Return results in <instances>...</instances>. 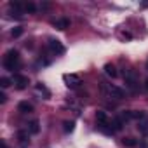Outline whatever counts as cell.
Segmentation results:
<instances>
[{
  "instance_id": "cell-20",
  "label": "cell",
  "mask_w": 148,
  "mask_h": 148,
  "mask_svg": "<svg viewBox=\"0 0 148 148\" xmlns=\"http://www.w3.org/2000/svg\"><path fill=\"white\" fill-rule=\"evenodd\" d=\"M5 101H7V96L4 92H0V103H5Z\"/></svg>"
},
{
  "instance_id": "cell-15",
  "label": "cell",
  "mask_w": 148,
  "mask_h": 148,
  "mask_svg": "<svg viewBox=\"0 0 148 148\" xmlns=\"http://www.w3.org/2000/svg\"><path fill=\"white\" fill-rule=\"evenodd\" d=\"M28 132H30L28 129H26V131H19V132H18V138H19V141H21V143H26V141H28Z\"/></svg>"
},
{
  "instance_id": "cell-3",
  "label": "cell",
  "mask_w": 148,
  "mask_h": 148,
  "mask_svg": "<svg viewBox=\"0 0 148 148\" xmlns=\"http://www.w3.org/2000/svg\"><path fill=\"white\" fill-rule=\"evenodd\" d=\"M103 84V89L112 96V98H115V99H122L124 98V91L122 89H119V87H115V86H112V84H105V82H101Z\"/></svg>"
},
{
  "instance_id": "cell-6",
  "label": "cell",
  "mask_w": 148,
  "mask_h": 148,
  "mask_svg": "<svg viewBox=\"0 0 148 148\" xmlns=\"http://www.w3.org/2000/svg\"><path fill=\"white\" fill-rule=\"evenodd\" d=\"M125 86L131 89V91H136L138 89V80H136V75L132 71H127L125 73Z\"/></svg>"
},
{
  "instance_id": "cell-16",
  "label": "cell",
  "mask_w": 148,
  "mask_h": 148,
  "mask_svg": "<svg viewBox=\"0 0 148 148\" xmlns=\"http://www.w3.org/2000/svg\"><path fill=\"white\" fill-rule=\"evenodd\" d=\"M11 79H7V77H2V79H0V87H2V89H5V87H9L11 86Z\"/></svg>"
},
{
  "instance_id": "cell-10",
  "label": "cell",
  "mask_w": 148,
  "mask_h": 148,
  "mask_svg": "<svg viewBox=\"0 0 148 148\" xmlns=\"http://www.w3.org/2000/svg\"><path fill=\"white\" fill-rule=\"evenodd\" d=\"M105 73H106V75H108L110 79H117V75H119V73H117V68H115L112 63L105 64Z\"/></svg>"
},
{
  "instance_id": "cell-17",
  "label": "cell",
  "mask_w": 148,
  "mask_h": 148,
  "mask_svg": "<svg viewBox=\"0 0 148 148\" xmlns=\"http://www.w3.org/2000/svg\"><path fill=\"white\" fill-rule=\"evenodd\" d=\"M25 11H26V12H35L37 7H35L33 2H26V4H25Z\"/></svg>"
},
{
  "instance_id": "cell-7",
  "label": "cell",
  "mask_w": 148,
  "mask_h": 148,
  "mask_svg": "<svg viewBox=\"0 0 148 148\" xmlns=\"http://www.w3.org/2000/svg\"><path fill=\"white\" fill-rule=\"evenodd\" d=\"M96 122H98V125H106V124H110V120H108V115L105 113V112H96Z\"/></svg>"
},
{
  "instance_id": "cell-21",
  "label": "cell",
  "mask_w": 148,
  "mask_h": 148,
  "mask_svg": "<svg viewBox=\"0 0 148 148\" xmlns=\"http://www.w3.org/2000/svg\"><path fill=\"white\" fill-rule=\"evenodd\" d=\"M145 86H146V89H148V79H146V82H145Z\"/></svg>"
},
{
  "instance_id": "cell-9",
  "label": "cell",
  "mask_w": 148,
  "mask_h": 148,
  "mask_svg": "<svg viewBox=\"0 0 148 148\" xmlns=\"http://www.w3.org/2000/svg\"><path fill=\"white\" fill-rule=\"evenodd\" d=\"M18 110H19L21 113H32V112H33V105L28 103V101H21V103L18 105Z\"/></svg>"
},
{
  "instance_id": "cell-12",
  "label": "cell",
  "mask_w": 148,
  "mask_h": 148,
  "mask_svg": "<svg viewBox=\"0 0 148 148\" xmlns=\"http://www.w3.org/2000/svg\"><path fill=\"white\" fill-rule=\"evenodd\" d=\"M73 129H75V122L73 120H64L63 122V131L64 132H71Z\"/></svg>"
},
{
  "instance_id": "cell-13",
  "label": "cell",
  "mask_w": 148,
  "mask_h": 148,
  "mask_svg": "<svg viewBox=\"0 0 148 148\" xmlns=\"http://www.w3.org/2000/svg\"><path fill=\"white\" fill-rule=\"evenodd\" d=\"M122 143H124V146H129V148H132V146H136V145H138V141H136L134 138H124V139H122Z\"/></svg>"
},
{
  "instance_id": "cell-2",
  "label": "cell",
  "mask_w": 148,
  "mask_h": 148,
  "mask_svg": "<svg viewBox=\"0 0 148 148\" xmlns=\"http://www.w3.org/2000/svg\"><path fill=\"white\" fill-rule=\"evenodd\" d=\"M63 79H64L66 86L71 87V89H77V87L82 84V79H80L79 75H75V73H66V75H63Z\"/></svg>"
},
{
  "instance_id": "cell-8",
  "label": "cell",
  "mask_w": 148,
  "mask_h": 148,
  "mask_svg": "<svg viewBox=\"0 0 148 148\" xmlns=\"http://www.w3.org/2000/svg\"><path fill=\"white\" fill-rule=\"evenodd\" d=\"M54 26H56L58 30H66V28H70V19H68V18L56 19V21H54Z\"/></svg>"
},
{
  "instance_id": "cell-11",
  "label": "cell",
  "mask_w": 148,
  "mask_h": 148,
  "mask_svg": "<svg viewBox=\"0 0 148 148\" xmlns=\"http://www.w3.org/2000/svg\"><path fill=\"white\" fill-rule=\"evenodd\" d=\"M26 129L30 131V134H38V132H40V122H38V120H32Z\"/></svg>"
},
{
  "instance_id": "cell-1",
  "label": "cell",
  "mask_w": 148,
  "mask_h": 148,
  "mask_svg": "<svg viewBox=\"0 0 148 148\" xmlns=\"http://www.w3.org/2000/svg\"><path fill=\"white\" fill-rule=\"evenodd\" d=\"M19 61H21V58H19V52H18L16 49L7 51L5 56H4V66H5V70L14 71V70L19 66Z\"/></svg>"
},
{
  "instance_id": "cell-14",
  "label": "cell",
  "mask_w": 148,
  "mask_h": 148,
  "mask_svg": "<svg viewBox=\"0 0 148 148\" xmlns=\"http://www.w3.org/2000/svg\"><path fill=\"white\" fill-rule=\"evenodd\" d=\"M21 35H23V28H21V26H16V28L11 30V37H12V38H18V37H21Z\"/></svg>"
},
{
  "instance_id": "cell-5",
  "label": "cell",
  "mask_w": 148,
  "mask_h": 148,
  "mask_svg": "<svg viewBox=\"0 0 148 148\" xmlns=\"http://www.w3.org/2000/svg\"><path fill=\"white\" fill-rule=\"evenodd\" d=\"M14 84H16V87L19 89V91H23V89H26L28 87V84H30V79L26 77V75H14Z\"/></svg>"
},
{
  "instance_id": "cell-4",
  "label": "cell",
  "mask_w": 148,
  "mask_h": 148,
  "mask_svg": "<svg viewBox=\"0 0 148 148\" xmlns=\"http://www.w3.org/2000/svg\"><path fill=\"white\" fill-rule=\"evenodd\" d=\"M47 47H49V51H51L52 54H63V52H64V45H63L58 38H49Z\"/></svg>"
},
{
  "instance_id": "cell-18",
  "label": "cell",
  "mask_w": 148,
  "mask_h": 148,
  "mask_svg": "<svg viewBox=\"0 0 148 148\" xmlns=\"http://www.w3.org/2000/svg\"><path fill=\"white\" fill-rule=\"evenodd\" d=\"M37 89H38L40 92H44V94H45V98H49V96H51V92H49V91L45 89V86H44L42 82H38V84H37Z\"/></svg>"
},
{
  "instance_id": "cell-19",
  "label": "cell",
  "mask_w": 148,
  "mask_h": 148,
  "mask_svg": "<svg viewBox=\"0 0 148 148\" xmlns=\"http://www.w3.org/2000/svg\"><path fill=\"white\" fill-rule=\"evenodd\" d=\"M146 115H145V112H136V110H132V119H145Z\"/></svg>"
}]
</instances>
